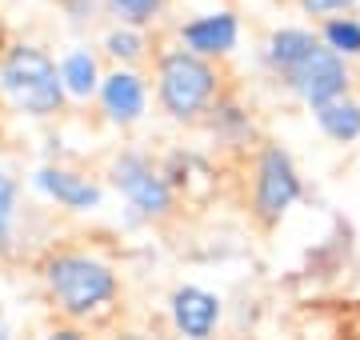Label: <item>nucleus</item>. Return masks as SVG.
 <instances>
[{
    "label": "nucleus",
    "mask_w": 360,
    "mask_h": 340,
    "mask_svg": "<svg viewBox=\"0 0 360 340\" xmlns=\"http://www.w3.org/2000/svg\"><path fill=\"white\" fill-rule=\"evenodd\" d=\"M168 316L184 340H212L220 328V316H224V304L217 292H208L200 285H180L168 296Z\"/></svg>",
    "instance_id": "0eeeda50"
},
{
    "label": "nucleus",
    "mask_w": 360,
    "mask_h": 340,
    "mask_svg": "<svg viewBox=\"0 0 360 340\" xmlns=\"http://www.w3.org/2000/svg\"><path fill=\"white\" fill-rule=\"evenodd\" d=\"M160 4H165V0H112L116 16H124L129 25H144V20H153V16L160 13Z\"/></svg>",
    "instance_id": "f3484780"
},
{
    "label": "nucleus",
    "mask_w": 360,
    "mask_h": 340,
    "mask_svg": "<svg viewBox=\"0 0 360 340\" xmlns=\"http://www.w3.org/2000/svg\"><path fill=\"white\" fill-rule=\"evenodd\" d=\"M0 340H13V332H8V325L0 320Z\"/></svg>",
    "instance_id": "412c9836"
},
{
    "label": "nucleus",
    "mask_w": 360,
    "mask_h": 340,
    "mask_svg": "<svg viewBox=\"0 0 360 340\" xmlns=\"http://www.w3.org/2000/svg\"><path fill=\"white\" fill-rule=\"evenodd\" d=\"M348 80H352L348 77V60L336 56L333 48H324V40H321V48L300 68H292L284 77V84H288V92H292L296 100H304L309 108H321L328 100H336V96H345Z\"/></svg>",
    "instance_id": "423d86ee"
},
{
    "label": "nucleus",
    "mask_w": 360,
    "mask_h": 340,
    "mask_svg": "<svg viewBox=\"0 0 360 340\" xmlns=\"http://www.w3.org/2000/svg\"><path fill=\"white\" fill-rule=\"evenodd\" d=\"M300 197H304V184H300L292 157L281 144H264L252 164V212L264 224H276Z\"/></svg>",
    "instance_id": "20e7f679"
},
{
    "label": "nucleus",
    "mask_w": 360,
    "mask_h": 340,
    "mask_svg": "<svg viewBox=\"0 0 360 340\" xmlns=\"http://www.w3.org/2000/svg\"><path fill=\"white\" fill-rule=\"evenodd\" d=\"M316 48H321V32H312L304 25H284V28H272L269 32V40H264V60L284 80L292 68L304 65Z\"/></svg>",
    "instance_id": "1a4fd4ad"
},
{
    "label": "nucleus",
    "mask_w": 360,
    "mask_h": 340,
    "mask_svg": "<svg viewBox=\"0 0 360 340\" xmlns=\"http://www.w3.org/2000/svg\"><path fill=\"white\" fill-rule=\"evenodd\" d=\"M324 48H333L336 56H360V16H333L321 25Z\"/></svg>",
    "instance_id": "4468645a"
},
{
    "label": "nucleus",
    "mask_w": 360,
    "mask_h": 340,
    "mask_svg": "<svg viewBox=\"0 0 360 340\" xmlns=\"http://www.w3.org/2000/svg\"><path fill=\"white\" fill-rule=\"evenodd\" d=\"M44 280L56 308L68 316H89L116 296V273L89 252H60L44 264Z\"/></svg>",
    "instance_id": "f03ea898"
},
{
    "label": "nucleus",
    "mask_w": 360,
    "mask_h": 340,
    "mask_svg": "<svg viewBox=\"0 0 360 340\" xmlns=\"http://www.w3.org/2000/svg\"><path fill=\"white\" fill-rule=\"evenodd\" d=\"M240 40V16L232 8H212L180 25V44L193 56H229Z\"/></svg>",
    "instance_id": "6e6552de"
},
{
    "label": "nucleus",
    "mask_w": 360,
    "mask_h": 340,
    "mask_svg": "<svg viewBox=\"0 0 360 340\" xmlns=\"http://www.w3.org/2000/svg\"><path fill=\"white\" fill-rule=\"evenodd\" d=\"M0 89L8 92L16 108H25L32 117H52L65 105V80L60 65L52 60L37 44H16L8 48L4 65H0Z\"/></svg>",
    "instance_id": "f257e3e1"
},
{
    "label": "nucleus",
    "mask_w": 360,
    "mask_h": 340,
    "mask_svg": "<svg viewBox=\"0 0 360 340\" xmlns=\"http://www.w3.org/2000/svg\"><path fill=\"white\" fill-rule=\"evenodd\" d=\"M44 340H84V336H80L77 328H56V332H49Z\"/></svg>",
    "instance_id": "6ab92c4d"
},
{
    "label": "nucleus",
    "mask_w": 360,
    "mask_h": 340,
    "mask_svg": "<svg viewBox=\"0 0 360 340\" xmlns=\"http://www.w3.org/2000/svg\"><path fill=\"white\" fill-rule=\"evenodd\" d=\"M220 77L205 56H193L188 48H172L160 56L156 68V96L172 120H196L217 100Z\"/></svg>",
    "instance_id": "7ed1b4c3"
},
{
    "label": "nucleus",
    "mask_w": 360,
    "mask_h": 340,
    "mask_svg": "<svg viewBox=\"0 0 360 340\" xmlns=\"http://www.w3.org/2000/svg\"><path fill=\"white\" fill-rule=\"evenodd\" d=\"M16 181L8 172H0V252L8 249V236H13V221H16Z\"/></svg>",
    "instance_id": "dca6fc26"
},
{
    "label": "nucleus",
    "mask_w": 360,
    "mask_h": 340,
    "mask_svg": "<svg viewBox=\"0 0 360 340\" xmlns=\"http://www.w3.org/2000/svg\"><path fill=\"white\" fill-rule=\"evenodd\" d=\"M112 184L120 188V197L129 200V209L136 216H168L172 212V184L148 157L141 152H124L112 164Z\"/></svg>",
    "instance_id": "39448f33"
},
{
    "label": "nucleus",
    "mask_w": 360,
    "mask_h": 340,
    "mask_svg": "<svg viewBox=\"0 0 360 340\" xmlns=\"http://www.w3.org/2000/svg\"><path fill=\"white\" fill-rule=\"evenodd\" d=\"M144 48H148V40H144L141 28H132V25H120L104 37V53L116 56V60H141Z\"/></svg>",
    "instance_id": "2eb2a0df"
},
{
    "label": "nucleus",
    "mask_w": 360,
    "mask_h": 340,
    "mask_svg": "<svg viewBox=\"0 0 360 340\" xmlns=\"http://www.w3.org/2000/svg\"><path fill=\"white\" fill-rule=\"evenodd\" d=\"M296 4H300L304 16H324V20H333V16H348V8H352L356 0H296Z\"/></svg>",
    "instance_id": "a211bd4d"
},
{
    "label": "nucleus",
    "mask_w": 360,
    "mask_h": 340,
    "mask_svg": "<svg viewBox=\"0 0 360 340\" xmlns=\"http://www.w3.org/2000/svg\"><path fill=\"white\" fill-rule=\"evenodd\" d=\"M60 80H65V92L77 96V100H89L92 92H101V68H96V56L89 48H72L60 60Z\"/></svg>",
    "instance_id": "ddd939ff"
},
{
    "label": "nucleus",
    "mask_w": 360,
    "mask_h": 340,
    "mask_svg": "<svg viewBox=\"0 0 360 340\" xmlns=\"http://www.w3.org/2000/svg\"><path fill=\"white\" fill-rule=\"evenodd\" d=\"M101 105L108 112V120L116 124H132V120L144 117V105H148V89L144 80L132 72V68H116L101 80Z\"/></svg>",
    "instance_id": "9d476101"
},
{
    "label": "nucleus",
    "mask_w": 360,
    "mask_h": 340,
    "mask_svg": "<svg viewBox=\"0 0 360 340\" xmlns=\"http://www.w3.org/2000/svg\"><path fill=\"white\" fill-rule=\"evenodd\" d=\"M32 184H37L40 192L49 200H56V204H65V209L72 212H89L101 204V188L89 181V176H80V172L72 169H40L37 176H32Z\"/></svg>",
    "instance_id": "9b49d317"
},
{
    "label": "nucleus",
    "mask_w": 360,
    "mask_h": 340,
    "mask_svg": "<svg viewBox=\"0 0 360 340\" xmlns=\"http://www.w3.org/2000/svg\"><path fill=\"white\" fill-rule=\"evenodd\" d=\"M116 340H156V336H141V332H124V336H116Z\"/></svg>",
    "instance_id": "aec40b11"
},
{
    "label": "nucleus",
    "mask_w": 360,
    "mask_h": 340,
    "mask_svg": "<svg viewBox=\"0 0 360 340\" xmlns=\"http://www.w3.org/2000/svg\"><path fill=\"white\" fill-rule=\"evenodd\" d=\"M312 120H316V129L336 144L360 140V100L352 92L336 96V100H328V105H321V108H312Z\"/></svg>",
    "instance_id": "f8f14e48"
}]
</instances>
